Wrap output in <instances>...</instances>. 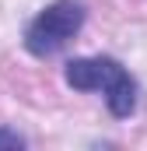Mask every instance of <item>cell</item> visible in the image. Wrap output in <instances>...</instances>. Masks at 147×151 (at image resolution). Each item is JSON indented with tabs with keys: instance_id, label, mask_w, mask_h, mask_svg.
I'll return each instance as SVG.
<instances>
[{
	"instance_id": "7a4b0ae2",
	"label": "cell",
	"mask_w": 147,
	"mask_h": 151,
	"mask_svg": "<svg viewBox=\"0 0 147 151\" xmlns=\"http://www.w3.org/2000/svg\"><path fill=\"white\" fill-rule=\"evenodd\" d=\"M81 25H84L81 0H56V4H49L46 11H39L28 21V28H25V49L32 56H39V60H46V56L60 53L81 32Z\"/></svg>"
},
{
	"instance_id": "6da1fadb",
	"label": "cell",
	"mask_w": 147,
	"mask_h": 151,
	"mask_svg": "<svg viewBox=\"0 0 147 151\" xmlns=\"http://www.w3.org/2000/svg\"><path fill=\"white\" fill-rule=\"evenodd\" d=\"M63 77L77 91H105V106L116 119H130L137 113V81L112 56H77L67 63Z\"/></svg>"
},
{
	"instance_id": "3957f363",
	"label": "cell",
	"mask_w": 147,
	"mask_h": 151,
	"mask_svg": "<svg viewBox=\"0 0 147 151\" xmlns=\"http://www.w3.org/2000/svg\"><path fill=\"white\" fill-rule=\"evenodd\" d=\"M7 148H25V137L14 134V130H4V127H0V151H7Z\"/></svg>"
}]
</instances>
